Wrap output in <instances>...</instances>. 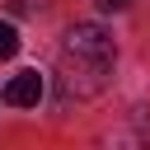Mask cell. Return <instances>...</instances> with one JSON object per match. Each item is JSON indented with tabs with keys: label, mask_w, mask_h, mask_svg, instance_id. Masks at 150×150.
I'll return each instance as SVG.
<instances>
[{
	"label": "cell",
	"mask_w": 150,
	"mask_h": 150,
	"mask_svg": "<svg viewBox=\"0 0 150 150\" xmlns=\"http://www.w3.org/2000/svg\"><path fill=\"white\" fill-rule=\"evenodd\" d=\"M108 75H112V61H70V56H66V66H61V84H66V94H75V98L103 94V89H108Z\"/></svg>",
	"instance_id": "6da1fadb"
},
{
	"label": "cell",
	"mask_w": 150,
	"mask_h": 150,
	"mask_svg": "<svg viewBox=\"0 0 150 150\" xmlns=\"http://www.w3.org/2000/svg\"><path fill=\"white\" fill-rule=\"evenodd\" d=\"M66 56H70V61H112L117 47H112V38H108L98 23H75V28L66 33Z\"/></svg>",
	"instance_id": "7a4b0ae2"
},
{
	"label": "cell",
	"mask_w": 150,
	"mask_h": 150,
	"mask_svg": "<svg viewBox=\"0 0 150 150\" xmlns=\"http://www.w3.org/2000/svg\"><path fill=\"white\" fill-rule=\"evenodd\" d=\"M9 108H33L38 98H42V75L38 70H19L9 84H5V94H0Z\"/></svg>",
	"instance_id": "3957f363"
},
{
	"label": "cell",
	"mask_w": 150,
	"mask_h": 150,
	"mask_svg": "<svg viewBox=\"0 0 150 150\" xmlns=\"http://www.w3.org/2000/svg\"><path fill=\"white\" fill-rule=\"evenodd\" d=\"M19 52V28L14 23H0V61H9Z\"/></svg>",
	"instance_id": "277c9868"
},
{
	"label": "cell",
	"mask_w": 150,
	"mask_h": 150,
	"mask_svg": "<svg viewBox=\"0 0 150 150\" xmlns=\"http://www.w3.org/2000/svg\"><path fill=\"white\" fill-rule=\"evenodd\" d=\"M131 0H98V9H127Z\"/></svg>",
	"instance_id": "5b68a950"
}]
</instances>
